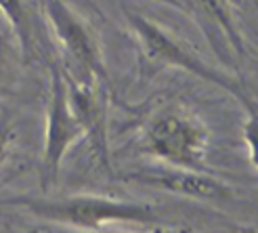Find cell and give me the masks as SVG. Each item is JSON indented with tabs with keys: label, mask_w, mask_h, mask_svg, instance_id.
Here are the masks:
<instances>
[{
	"label": "cell",
	"mask_w": 258,
	"mask_h": 233,
	"mask_svg": "<svg viewBox=\"0 0 258 233\" xmlns=\"http://www.w3.org/2000/svg\"><path fill=\"white\" fill-rule=\"evenodd\" d=\"M44 23L50 25L61 50V72L76 86H95L105 80L99 42L90 25L76 13L68 0H40Z\"/></svg>",
	"instance_id": "obj_3"
},
{
	"label": "cell",
	"mask_w": 258,
	"mask_h": 233,
	"mask_svg": "<svg viewBox=\"0 0 258 233\" xmlns=\"http://www.w3.org/2000/svg\"><path fill=\"white\" fill-rule=\"evenodd\" d=\"M147 151L170 166L204 170L210 149V133L200 118L183 107L160 111L147 126Z\"/></svg>",
	"instance_id": "obj_4"
},
{
	"label": "cell",
	"mask_w": 258,
	"mask_h": 233,
	"mask_svg": "<svg viewBox=\"0 0 258 233\" xmlns=\"http://www.w3.org/2000/svg\"><path fill=\"white\" fill-rule=\"evenodd\" d=\"M13 131H15V124H13V118L9 111L0 113V168L9 158V147L13 141Z\"/></svg>",
	"instance_id": "obj_11"
},
{
	"label": "cell",
	"mask_w": 258,
	"mask_h": 233,
	"mask_svg": "<svg viewBox=\"0 0 258 233\" xmlns=\"http://www.w3.org/2000/svg\"><path fill=\"white\" fill-rule=\"evenodd\" d=\"M0 13L7 17L11 32L21 46L23 61H38L48 55L44 15L36 0H0Z\"/></svg>",
	"instance_id": "obj_8"
},
{
	"label": "cell",
	"mask_w": 258,
	"mask_h": 233,
	"mask_svg": "<svg viewBox=\"0 0 258 233\" xmlns=\"http://www.w3.org/2000/svg\"><path fill=\"white\" fill-rule=\"evenodd\" d=\"M11 204H21L25 210L44 221L68 225L82 231H99L105 225H158V212L143 202H126L103 196H70V198H17Z\"/></svg>",
	"instance_id": "obj_2"
},
{
	"label": "cell",
	"mask_w": 258,
	"mask_h": 233,
	"mask_svg": "<svg viewBox=\"0 0 258 233\" xmlns=\"http://www.w3.org/2000/svg\"><path fill=\"white\" fill-rule=\"evenodd\" d=\"M21 55L13 36L0 23V99H11L19 93L21 84Z\"/></svg>",
	"instance_id": "obj_10"
},
{
	"label": "cell",
	"mask_w": 258,
	"mask_h": 233,
	"mask_svg": "<svg viewBox=\"0 0 258 233\" xmlns=\"http://www.w3.org/2000/svg\"><path fill=\"white\" fill-rule=\"evenodd\" d=\"M128 183H139L145 187H158L172 191L178 196L198 198V200H227L231 198V187L225 185L204 170H189V168H141L122 177Z\"/></svg>",
	"instance_id": "obj_6"
},
{
	"label": "cell",
	"mask_w": 258,
	"mask_h": 233,
	"mask_svg": "<svg viewBox=\"0 0 258 233\" xmlns=\"http://www.w3.org/2000/svg\"><path fill=\"white\" fill-rule=\"evenodd\" d=\"M70 105L84 126L88 145L103 168L109 170V145H107V99L103 95L101 84L76 86L68 82Z\"/></svg>",
	"instance_id": "obj_7"
},
{
	"label": "cell",
	"mask_w": 258,
	"mask_h": 233,
	"mask_svg": "<svg viewBox=\"0 0 258 233\" xmlns=\"http://www.w3.org/2000/svg\"><path fill=\"white\" fill-rule=\"evenodd\" d=\"M124 15L137 38V42H139V50H141L139 61H141V68H143L145 76H156L158 72H162L166 68H180L193 76L202 78L206 82L227 90V93L231 97H235L250 113L254 111L250 95L246 93V88H243V84L235 76L210 66V63L204 61L189 44H185L172 32L164 30L162 25L153 23L151 19L139 15L135 11H128V9L124 11Z\"/></svg>",
	"instance_id": "obj_1"
},
{
	"label": "cell",
	"mask_w": 258,
	"mask_h": 233,
	"mask_svg": "<svg viewBox=\"0 0 258 233\" xmlns=\"http://www.w3.org/2000/svg\"><path fill=\"white\" fill-rule=\"evenodd\" d=\"M243 141L248 145V155H250V162L256 168V118L250 115L246 126H243Z\"/></svg>",
	"instance_id": "obj_12"
},
{
	"label": "cell",
	"mask_w": 258,
	"mask_h": 233,
	"mask_svg": "<svg viewBox=\"0 0 258 233\" xmlns=\"http://www.w3.org/2000/svg\"><path fill=\"white\" fill-rule=\"evenodd\" d=\"M84 137V126L78 120L70 105L68 80L61 68H53V80H50V99L46 107V131H44V147L40 162V185L42 189H50L57 179L66 153L74 143Z\"/></svg>",
	"instance_id": "obj_5"
},
{
	"label": "cell",
	"mask_w": 258,
	"mask_h": 233,
	"mask_svg": "<svg viewBox=\"0 0 258 233\" xmlns=\"http://www.w3.org/2000/svg\"><path fill=\"white\" fill-rule=\"evenodd\" d=\"M191 3L198 9L202 21H206V32L210 34L208 38L214 42V46L218 50L231 46L237 55H243L241 36L227 0H191Z\"/></svg>",
	"instance_id": "obj_9"
}]
</instances>
